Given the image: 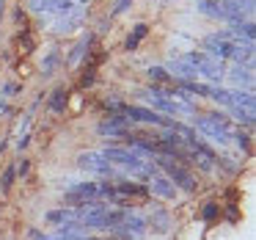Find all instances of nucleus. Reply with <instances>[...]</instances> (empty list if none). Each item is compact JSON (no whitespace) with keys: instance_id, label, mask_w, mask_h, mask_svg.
I'll use <instances>...</instances> for the list:
<instances>
[{"instance_id":"obj_16","label":"nucleus","mask_w":256,"mask_h":240,"mask_svg":"<svg viewBox=\"0 0 256 240\" xmlns=\"http://www.w3.org/2000/svg\"><path fill=\"white\" fill-rule=\"evenodd\" d=\"M50 108H52V111H56V113H61L64 108H66V91H64V89H56V91H52Z\"/></svg>"},{"instance_id":"obj_25","label":"nucleus","mask_w":256,"mask_h":240,"mask_svg":"<svg viewBox=\"0 0 256 240\" xmlns=\"http://www.w3.org/2000/svg\"><path fill=\"white\" fill-rule=\"evenodd\" d=\"M56 61H58V53H50V58L44 61V75H52V67H56Z\"/></svg>"},{"instance_id":"obj_3","label":"nucleus","mask_w":256,"mask_h":240,"mask_svg":"<svg viewBox=\"0 0 256 240\" xmlns=\"http://www.w3.org/2000/svg\"><path fill=\"white\" fill-rule=\"evenodd\" d=\"M146 100L152 102L154 113L162 111V113H176V116H179V113H193V105L179 102L176 97H168L166 89H149V91H146Z\"/></svg>"},{"instance_id":"obj_5","label":"nucleus","mask_w":256,"mask_h":240,"mask_svg":"<svg viewBox=\"0 0 256 240\" xmlns=\"http://www.w3.org/2000/svg\"><path fill=\"white\" fill-rule=\"evenodd\" d=\"M102 157H105L110 166H113V163H118V166H124V168H132V171H138V168L144 166V160H140L138 152L124 149V146H108V149L102 152Z\"/></svg>"},{"instance_id":"obj_13","label":"nucleus","mask_w":256,"mask_h":240,"mask_svg":"<svg viewBox=\"0 0 256 240\" xmlns=\"http://www.w3.org/2000/svg\"><path fill=\"white\" fill-rule=\"evenodd\" d=\"M116 232H127V234H144L146 232V221L144 218H138V215H124V221H122V226L116 229Z\"/></svg>"},{"instance_id":"obj_8","label":"nucleus","mask_w":256,"mask_h":240,"mask_svg":"<svg viewBox=\"0 0 256 240\" xmlns=\"http://www.w3.org/2000/svg\"><path fill=\"white\" fill-rule=\"evenodd\" d=\"M204 47H206V56L218 58V61H226V58H232L234 42H223V39H218V36L212 34V36L204 39Z\"/></svg>"},{"instance_id":"obj_12","label":"nucleus","mask_w":256,"mask_h":240,"mask_svg":"<svg viewBox=\"0 0 256 240\" xmlns=\"http://www.w3.org/2000/svg\"><path fill=\"white\" fill-rule=\"evenodd\" d=\"M228 75H232V80L237 86H248V89L254 86V69H250V64H237Z\"/></svg>"},{"instance_id":"obj_18","label":"nucleus","mask_w":256,"mask_h":240,"mask_svg":"<svg viewBox=\"0 0 256 240\" xmlns=\"http://www.w3.org/2000/svg\"><path fill=\"white\" fill-rule=\"evenodd\" d=\"M146 36V25H135V34L127 39V50H135V47L140 45V39Z\"/></svg>"},{"instance_id":"obj_6","label":"nucleus","mask_w":256,"mask_h":240,"mask_svg":"<svg viewBox=\"0 0 256 240\" xmlns=\"http://www.w3.org/2000/svg\"><path fill=\"white\" fill-rule=\"evenodd\" d=\"M124 113H127L132 122H144V124H160V127H168L171 130V119H166V116H160V113H154V111H149V108H140V105H127L124 108Z\"/></svg>"},{"instance_id":"obj_11","label":"nucleus","mask_w":256,"mask_h":240,"mask_svg":"<svg viewBox=\"0 0 256 240\" xmlns=\"http://www.w3.org/2000/svg\"><path fill=\"white\" fill-rule=\"evenodd\" d=\"M96 130H100V135H127V122H124V116H110Z\"/></svg>"},{"instance_id":"obj_4","label":"nucleus","mask_w":256,"mask_h":240,"mask_svg":"<svg viewBox=\"0 0 256 240\" xmlns=\"http://www.w3.org/2000/svg\"><path fill=\"white\" fill-rule=\"evenodd\" d=\"M196 127H198L206 138L218 141V144H228V138H232V133H228V119L220 116V113H212V116L198 119Z\"/></svg>"},{"instance_id":"obj_22","label":"nucleus","mask_w":256,"mask_h":240,"mask_svg":"<svg viewBox=\"0 0 256 240\" xmlns=\"http://www.w3.org/2000/svg\"><path fill=\"white\" fill-rule=\"evenodd\" d=\"M232 111H234V116H237L240 122L254 124V111H248V108H232Z\"/></svg>"},{"instance_id":"obj_20","label":"nucleus","mask_w":256,"mask_h":240,"mask_svg":"<svg viewBox=\"0 0 256 240\" xmlns=\"http://www.w3.org/2000/svg\"><path fill=\"white\" fill-rule=\"evenodd\" d=\"M118 193H135V196H146V188H140V185H130V182H118Z\"/></svg>"},{"instance_id":"obj_29","label":"nucleus","mask_w":256,"mask_h":240,"mask_svg":"<svg viewBox=\"0 0 256 240\" xmlns=\"http://www.w3.org/2000/svg\"><path fill=\"white\" fill-rule=\"evenodd\" d=\"M0 14H3V0H0Z\"/></svg>"},{"instance_id":"obj_15","label":"nucleus","mask_w":256,"mask_h":240,"mask_svg":"<svg viewBox=\"0 0 256 240\" xmlns=\"http://www.w3.org/2000/svg\"><path fill=\"white\" fill-rule=\"evenodd\" d=\"M80 20H83V14H80V12H74L69 20H61V23L56 25V31H58V34H69V31H74V28L80 25Z\"/></svg>"},{"instance_id":"obj_19","label":"nucleus","mask_w":256,"mask_h":240,"mask_svg":"<svg viewBox=\"0 0 256 240\" xmlns=\"http://www.w3.org/2000/svg\"><path fill=\"white\" fill-rule=\"evenodd\" d=\"M50 12H56V14H74L78 9H74L72 0H61V3H56V6L50 9Z\"/></svg>"},{"instance_id":"obj_17","label":"nucleus","mask_w":256,"mask_h":240,"mask_svg":"<svg viewBox=\"0 0 256 240\" xmlns=\"http://www.w3.org/2000/svg\"><path fill=\"white\" fill-rule=\"evenodd\" d=\"M146 75H149L152 80H157V83H171V80H174L162 67H149V72H146Z\"/></svg>"},{"instance_id":"obj_26","label":"nucleus","mask_w":256,"mask_h":240,"mask_svg":"<svg viewBox=\"0 0 256 240\" xmlns=\"http://www.w3.org/2000/svg\"><path fill=\"white\" fill-rule=\"evenodd\" d=\"M12 182H14V168H8V171L3 174V190L12 188Z\"/></svg>"},{"instance_id":"obj_2","label":"nucleus","mask_w":256,"mask_h":240,"mask_svg":"<svg viewBox=\"0 0 256 240\" xmlns=\"http://www.w3.org/2000/svg\"><path fill=\"white\" fill-rule=\"evenodd\" d=\"M184 61H188L198 75H204V78H210V80H223V75H226L223 61L206 56V53H188V56H184Z\"/></svg>"},{"instance_id":"obj_1","label":"nucleus","mask_w":256,"mask_h":240,"mask_svg":"<svg viewBox=\"0 0 256 240\" xmlns=\"http://www.w3.org/2000/svg\"><path fill=\"white\" fill-rule=\"evenodd\" d=\"M157 166H160L162 171L168 174V179H171L174 188H182V190H188V193H193V190H196V177L182 166V163H174L171 157H162V155H160Z\"/></svg>"},{"instance_id":"obj_23","label":"nucleus","mask_w":256,"mask_h":240,"mask_svg":"<svg viewBox=\"0 0 256 240\" xmlns=\"http://www.w3.org/2000/svg\"><path fill=\"white\" fill-rule=\"evenodd\" d=\"M152 221H157V232H166V229H168V218H166V212H157V215L154 218H152Z\"/></svg>"},{"instance_id":"obj_21","label":"nucleus","mask_w":256,"mask_h":240,"mask_svg":"<svg viewBox=\"0 0 256 240\" xmlns=\"http://www.w3.org/2000/svg\"><path fill=\"white\" fill-rule=\"evenodd\" d=\"M56 3H61V0H30V9L34 12H50Z\"/></svg>"},{"instance_id":"obj_30","label":"nucleus","mask_w":256,"mask_h":240,"mask_svg":"<svg viewBox=\"0 0 256 240\" xmlns=\"http://www.w3.org/2000/svg\"><path fill=\"white\" fill-rule=\"evenodd\" d=\"M83 3H88V0H83Z\"/></svg>"},{"instance_id":"obj_28","label":"nucleus","mask_w":256,"mask_h":240,"mask_svg":"<svg viewBox=\"0 0 256 240\" xmlns=\"http://www.w3.org/2000/svg\"><path fill=\"white\" fill-rule=\"evenodd\" d=\"M212 215H215V204H210V207L204 210V218H212Z\"/></svg>"},{"instance_id":"obj_9","label":"nucleus","mask_w":256,"mask_h":240,"mask_svg":"<svg viewBox=\"0 0 256 240\" xmlns=\"http://www.w3.org/2000/svg\"><path fill=\"white\" fill-rule=\"evenodd\" d=\"M166 72L171 75V78H176V83H188V80L198 78V72H196V69L190 67L188 61H184V58H171Z\"/></svg>"},{"instance_id":"obj_7","label":"nucleus","mask_w":256,"mask_h":240,"mask_svg":"<svg viewBox=\"0 0 256 240\" xmlns=\"http://www.w3.org/2000/svg\"><path fill=\"white\" fill-rule=\"evenodd\" d=\"M78 166L86 168V171L102 174V177H113V166L102 155H96V152H83V155L78 157Z\"/></svg>"},{"instance_id":"obj_10","label":"nucleus","mask_w":256,"mask_h":240,"mask_svg":"<svg viewBox=\"0 0 256 240\" xmlns=\"http://www.w3.org/2000/svg\"><path fill=\"white\" fill-rule=\"evenodd\" d=\"M149 188L154 190V196H160V199H174V196H176V188H174L171 179L162 177V174H154V177L149 179Z\"/></svg>"},{"instance_id":"obj_27","label":"nucleus","mask_w":256,"mask_h":240,"mask_svg":"<svg viewBox=\"0 0 256 240\" xmlns=\"http://www.w3.org/2000/svg\"><path fill=\"white\" fill-rule=\"evenodd\" d=\"M234 138H237V144H240V146H248V135H245L242 130H240V133L234 135Z\"/></svg>"},{"instance_id":"obj_24","label":"nucleus","mask_w":256,"mask_h":240,"mask_svg":"<svg viewBox=\"0 0 256 240\" xmlns=\"http://www.w3.org/2000/svg\"><path fill=\"white\" fill-rule=\"evenodd\" d=\"M130 3H132V0H116V6H113V17H116V14H124V12H127Z\"/></svg>"},{"instance_id":"obj_14","label":"nucleus","mask_w":256,"mask_h":240,"mask_svg":"<svg viewBox=\"0 0 256 240\" xmlns=\"http://www.w3.org/2000/svg\"><path fill=\"white\" fill-rule=\"evenodd\" d=\"M44 218L50 223H69V221H78V210H72V207H64V210H50Z\"/></svg>"}]
</instances>
